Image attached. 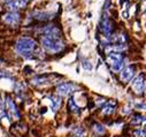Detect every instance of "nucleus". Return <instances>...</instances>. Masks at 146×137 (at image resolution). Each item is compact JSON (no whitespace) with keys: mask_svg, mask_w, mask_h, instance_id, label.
Masks as SVG:
<instances>
[{"mask_svg":"<svg viewBox=\"0 0 146 137\" xmlns=\"http://www.w3.org/2000/svg\"><path fill=\"white\" fill-rule=\"evenodd\" d=\"M61 36L62 33H42L40 44L43 49L50 54H56L63 51L64 43Z\"/></svg>","mask_w":146,"mask_h":137,"instance_id":"1","label":"nucleus"},{"mask_svg":"<svg viewBox=\"0 0 146 137\" xmlns=\"http://www.w3.org/2000/svg\"><path fill=\"white\" fill-rule=\"evenodd\" d=\"M15 51L25 59L32 58L37 51V43L30 37H21L15 43Z\"/></svg>","mask_w":146,"mask_h":137,"instance_id":"2","label":"nucleus"},{"mask_svg":"<svg viewBox=\"0 0 146 137\" xmlns=\"http://www.w3.org/2000/svg\"><path fill=\"white\" fill-rule=\"evenodd\" d=\"M106 60L113 72L117 73L122 70L124 65V55L121 52H109L107 54Z\"/></svg>","mask_w":146,"mask_h":137,"instance_id":"3","label":"nucleus"},{"mask_svg":"<svg viewBox=\"0 0 146 137\" xmlns=\"http://www.w3.org/2000/svg\"><path fill=\"white\" fill-rule=\"evenodd\" d=\"M3 21L11 27H17L21 22V15L19 12H7L3 15Z\"/></svg>","mask_w":146,"mask_h":137,"instance_id":"4","label":"nucleus"},{"mask_svg":"<svg viewBox=\"0 0 146 137\" xmlns=\"http://www.w3.org/2000/svg\"><path fill=\"white\" fill-rule=\"evenodd\" d=\"M5 104H6V110H7L8 115L14 120H19L20 119V113H19V110H17V107L15 105V101L9 96H6Z\"/></svg>","mask_w":146,"mask_h":137,"instance_id":"5","label":"nucleus"},{"mask_svg":"<svg viewBox=\"0 0 146 137\" xmlns=\"http://www.w3.org/2000/svg\"><path fill=\"white\" fill-rule=\"evenodd\" d=\"M99 29L100 31L104 33L106 37H109L113 32V23L109 20V17L107 15H104L100 20V24H99Z\"/></svg>","mask_w":146,"mask_h":137,"instance_id":"6","label":"nucleus"},{"mask_svg":"<svg viewBox=\"0 0 146 137\" xmlns=\"http://www.w3.org/2000/svg\"><path fill=\"white\" fill-rule=\"evenodd\" d=\"M77 89V86L74 83H62L56 86V93L58 96H67L71 92H74Z\"/></svg>","mask_w":146,"mask_h":137,"instance_id":"7","label":"nucleus"},{"mask_svg":"<svg viewBox=\"0 0 146 137\" xmlns=\"http://www.w3.org/2000/svg\"><path fill=\"white\" fill-rule=\"evenodd\" d=\"M5 5L11 12H17L19 9L27 6V1L24 0H5Z\"/></svg>","mask_w":146,"mask_h":137,"instance_id":"8","label":"nucleus"},{"mask_svg":"<svg viewBox=\"0 0 146 137\" xmlns=\"http://www.w3.org/2000/svg\"><path fill=\"white\" fill-rule=\"evenodd\" d=\"M135 70H136V67L135 66H128L125 68L121 70L120 73V78L122 80L123 83H128L135 75Z\"/></svg>","mask_w":146,"mask_h":137,"instance_id":"9","label":"nucleus"},{"mask_svg":"<svg viewBox=\"0 0 146 137\" xmlns=\"http://www.w3.org/2000/svg\"><path fill=\"white\" fill-rule=\"evenodd\" d=\"M132 90L138 93V94H141L145 90V81H144V75L140 74L132 83Z\"/></svg>","mask_w":146,"mask_h":137,"instance_id":"10","label":"nucleus"},{"mask_svg":"<svg viewBox=\"0 0 146 137\" xmlns=\"http://www.w3.org/2000/svg\"><path fill=\"white\" fill-rule=\"evenodd\" d=\"M50 75H40V76H36L31 80V84L35 86H40V85H45L50 82Z\"/></svg>","mask_w":146,"mask_h":137,"instance_id":"11","label":"nucleus"},{"mask_svg":"<svg viewBox=\"0 0 146 137\" xmlns=\"http://www.w3.org/2000/svg\"><path fill=\"white\" fill-rule=\"evenodd\" d=\"M13 131H14V134L15 135H17V136H23L24 134H27V131H28V128H27V126L24 124V123H22V122H17V123H15L14 126H13Z\"/></svg>","mask_w":146,"mask_h":137,"instance_id":"12","label":"nucleus"},{"mask_svg":"<svg viewBox=\"0 0 146 137\" xmlns=\"http://www.w3.org/2000/svg\"><path fill=\"white\" fill-rule=\"evenodd\" d=\"M33 19L38 20V21H48L51 19H53V14L51 13H46V12H35L32 13Z\"/></svg>","mask_w":146,"mask_h":137,"instance_id":"13","label":"nucleus"},{"mask_svg":"<svg viewBox=\"0 0 146 137\" xmlns=\"http://www.w3.org/2000/svg\"><path fill=\"white\" fill-rule=\"evenodd\" d=\"M68 110H69V112H71L72 114H80V113H81L80 107L76 105V102H75L74 99H72V97L69 98V100H68Z\"/></svg>","mask_w":146,"mask_h":137,"instance_id":"14","label":"nucleus"},{"mask_svg":"<svg viewBox=\"0 0 146 137\" xmlns=\"http://www.w3.org/2000/svg\"><path fill=\"white\" fill-rule=\"evenodd\" d=\"M50 99H51V108L53 111H58L60 105H61V98H60V96H53Z\"/></svg>","mask_w":146,"mask_h":137,"instance_id":"15","label":"nucleus"},{"mask_svg":"<svg viewBox=\"0 0 146 137\" xmlns=\"http://www.w3.org/2000/svg\"><path fill=\"white\" fill-rule=\"evenodd\" d=\"M114 106H115V102H113V104H112V101L108 102V104H106V105L101 108V113L105 114V115L112 114V113L114 112Z\"/></svg>","mask_w":146,"mask_h":137,"instance_id":"16","label":"nucleus"},{"mask_svg":"<svg viewBox=\"0 0 146 137\" xmlns=\"http://www.w3.org/2000/svg\"><path fill=\"white\" fill-rule=\"evenodd\" d=\"M92 130H93L97 135H102V134L105 132V128H104L100 123H94V124L92 126Z\"/></svg>","mask_w":146,"mask_h":137,"instance_id":"17","label":"nucleus"},{"mask_svg":"<svg viewBox=\"0 0 146 137\" xmlns=\"http://www.w3.org/2000/svg\"><path fill=\"white\" fill-rule=\"evenodd\" d=\"M133 136L135 137H145L146 136V130L137 128V129L133 130Z\"/></svg>","mask_w":146,"mask_h":137,"instance_id":"18","label":"nucleus"},{"mask_svg":"<svg viewBox=\"0 0 146 137\" xmlns=\"http://www.w3.org/2000/svg\"><path fill=\"white\" fill-rule=\"evenodd\" d=\"M82 66H83L84 69H86V70H90L91 68H92V66H91L90 61H88V60H84V61H83V63H82Z\"/></svg>","mask_w":146,"mask_h":137,"instance_id":"19","label":"nucleus"},{"mask_svg":"<svg viewBox=\"0 0 146 137\" xmlns=\"http://www.w3.org/2000/svg\"><path fill=\"white\" fill-rule=\"evenodd\" d=\"M1 77H11V76L6 72H1V70H0V78H1Z\"/></svg>","mask_w":146,"mask_h":137,"instance_id":"20","label":"nucleus"},{"mask_svg":"<svg viewBox=\"0 0 146 137\" xmlns=\"http://www.w3.org/2000/svg\"><path fill=\"white\" fill-rule=\"evenodd\" d=\"M24 1H30V0H24Z\"/></svg>","mask_w":146,"mask_h":137,"instance_id":"21","label":"nucleus"},{"mask_svg":"<svg viewBox=\"0 0 146 137\" xmlns=\"http://www.w3.org/2000/svg\"><path fill=\"white\" fill-rule=\"evenodd\" d=\"M0 62H1V59H0Z\"/></svg>","mask_w":146,"mask_h":137,"instance_id":"22","label":"nucleus"}]
</instances>
